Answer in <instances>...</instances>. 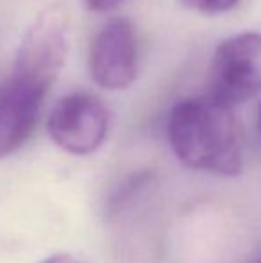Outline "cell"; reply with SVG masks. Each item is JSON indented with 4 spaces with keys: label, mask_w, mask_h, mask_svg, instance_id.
Segmentation results:
<instances>
[{
    "label": "cell",
    "mask_w": 261,
    "mask_h": 263,
    "mask_svg": "<svg viewBox=\"0 0 261 263\" xmlns=\"http://www.w3.org/2000/svg\"><path fill=\"white\" fill-rule=\"evenodd\" d=\"M47 91L16 76L0 84V159L16 153L31 138Z\"/></svg>",
    "instance_id": "8992f818"
},
{
    "label": "cell",
    "mask_w": 261,
    "mask_h": 263,
    "mask_svg": "<svg viewBox=\"0 0 261 263\" xmlns=\"http://www.w3.org/2000/svg\"><path fill=\"white\" fill-rule=\"evenodd\" d=\"M261 91V32H242L216 47L209 66V91L236 106Z\"/></svg>",
    "instance_id": "3957f363"
},
{
    "label": "cell",
    "mask_w": 261,
    "mask_h": 263,
    "mask_svg": "<svg viewBox=\"0 0 261 263\" xmlns=\"http://www.w3.org/2000/svg\"><path fill=\"white\" fill-rule=\"evenodd\" d=\"M109 109L98 97L91 93H70L59 99L47 120L52 142L65 153L88 156L108 138Z\"/></svg>",
    "instance_id": "277c9868"
},
{
    "label": "cell",
    "mask_w": 261,
    "mask_h": 263,
    "mask_svg": "<svg viewBox=\"0 0 261 263\" xmlns=\"http://www.w3.org/2000/svg\"><path fill=\"white\" fill-rule=\"evenodd\" d=\"M126 0H83V4L90 11L95 13H109V11L120 7Z\"/></svg>",
    "instance_id": "ba28073f"
},
{
    "label": "cell",
    "mask_w": 261,
    "mask_h": 263,
    "mask_svg": "<svg viewBox=\"0 0 261 263\" xmlns=\"http://www.w3.org/2000/svg\"><path fill=\"white\" fill-rule=\"evenodd\" d=\"M90 73L106 90L131 86L138 73V40L126 18L108 20L90 45Z\"/></svg>",
    "instance_id": "5b68a950"
},
{
    "label": "cell",
    "mask_w": 261,
    "mask_h": 263,
    "mask_svg": "<svg viewBox=\"0 0 261 263\" xmlns=\"http://www.w3.org/2000/svg\"><path fill=\"white\" fill-rule=\"evenodd\" d=\"M167 136L174 154L186 166L218 176H238L244 149L233 106L211 93L183 99L170 109Z\"/></svg>",
    "instance_id": "6da1fadb"
},
{
    "label": "cell",
    "mask_w": 261,
    "mask_h": 263,
    "mask_svg": "<svg viewBox=\"0 0 261 263\" xmlns=\"http://www.w3.org/2000/svg\"><path fill=\"white\" fill-rule=\"evenodd\" d=\"M259 129H261V104H259Z\"/></svg>",
    "instance_id": "30bf717a"
},
{
    "label": "cell",
    "mask_w": 261,
    "mask_h": 263,
    "mask_svg": "<svg viewBox=\"0 0 261 263\" xmlns=\"http://www.w3.org/2000/svg\"><path fill=\"white\" fill-rule=\"evenodd\" d=\"M179 6L202 14H220L227 13L236 6L240 0H177Z\"/></svg>",
    "instance_id": "52a82bcc"
},
{
    "label": "cell",
    "mask_w": 261,
    "mask_h": 263,
    "mask_svg": "<svg viewBox=\"0 0 261 263\" xmlns=\"http://www.w3.org/2000/svg\"><path fill=\"white\" fill-rule=\"evenodd\" d=\"M42 263H88L84 261L83 258L75 256V254H70V253H57L49 256L47 260H43Z\"/></svg>",
    "instance_id": "9c48e42d"
},
{
    "label": "cell",
    "mask_w": 261,
    "mask_h": 263,
    "mask_svg": "<svg viewBox=\"0 0 261 263\" xmlns=\"http://www.w3.org/2000/svg\"><path fill=\"white\" fill-rule=\"evenodd\" d=\"M68 54V13L52 4L25 31L14 55L13 76L49 90L57 79Z\"/></svg>",
    "instance_id": "7a4b0ae2"
},
{
    "label": "cell",
    "mask_w": 261,
    "mask_h": 263,
    "mask_svg": "<svg viewBox=\"0 0 261 263\" xmlns=\"http://www.w3.org/2000/svg\"><path fill=\"white\" fill-rule=\"evenodd\" d=\"M259 263H261V261H259Z\"/></svg>",
    "instance_id": "8fae6325"
}]
</instances>
